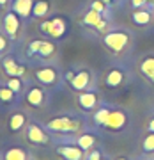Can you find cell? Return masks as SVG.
<instances>
[{
    "instance_id": "obj_5",
    "label": "cell",
    "mask_w": 154,
    "mask_h": 160,
    "mask_svg": "<svg viewBox=\"0 0 154 160\" xmlns=\"http://www.w3.org/2000/svg\"><path fill=\"white\" fill-rule=\"evenodd\" d=\"M57 52V46L53 41L48 39H34L29 43V48H27V55L29 57H39V59H50L55 55Z\"/></svg>"
},
{
    "instance_id": "obj_34",
    "label": "cell",
    "mask_w": 154,
    "mask_h": 160,
    "mask_svg": "<svg viewBox=\"0 0 154 160\" xmlns=\"http://www.w3.org/2000/svg\"><path fill=\"white\" fill-rule=\"evenodd\" d=\"M117 160H128V158H126V157H119Z\"/></svg>"
},
{
    "instance_id": "obj_11",
    "label": "cell",
    "mask_w": 154,
    "mask_h": 160,
    "mask_svg": "<svg viewBox=\"0 0 154 160\" xmlns=\"http://www.w3.org/2000/svg\"><path fill=\"white\" fill-rule=\"evenodd\" d=\"M29 114L25 110L18 109V110H12L9 114V119H7V128L11 133H20V132H25L27 125H29Z\"/></svg>"
},
{
    "instance_id": "obj_19",
    "label": "cell",
    "mask_w": 154,
    "mask_h": 160,
    "mask_svg": "<svg viewBox=\"0 0 154 160\" xmlns=\"http://www.w3.org/2000/svg\"><path fill=\"white\" fill-rule=\"evenodd\" d=\"M122 82H124V73H122L119 68L110 69L108 73H106V77H105V86L112 87V89H114V87H119Z\"/></svg>"
},
{
    "instance_id": "obj_25",
    "label": "cell",
    "mask_w": 154,
    "mask_h": 160,
    "mask_svg": "<svg viewBox=\"0 0 154 160\" xmlns=\"http://www.w3.org/2000/svg\"><path fill=\"white\" fill-rule=\"evenodd\" d=\"M151 20H152V16H151V12H149V11L138 9V11L133 12V22L137 23V25H147Z\"/></svg>"
},
{
    "instance_id": "obj_29",
    "label": "cell",
    "mask_w": 154,
    "mask_h": 160,
    "mask_svg": "<svg viewBox=\"0 0 154 160\" xmlns=\"http://www.w3.org/2000/svg\"><path fill=\"white\" fill-rule=\"evenodd\" d=\"M105 6H106V4H105L103 0H94V2L91 4V9H94V11H99V12H103V11H105Z\"/></svg>"
},
{
    "instance_id": "obj_28",
    "label": "cell",
    "mask_w": 154,
    "mask_h": 160,
    "mask_svg": "<svg viewBox=\"0 0 154 160\" xmlns=\"http://www.w3.org/2000/svg\"><path fill=\"white\" fill-rule=\"evenodd\" d=\"M101 158H103V151L97 148L87 151V155H85V160H101Z\"/></svg>"
},
{
    "instance_id": "obj_3",
    "label": "cell",
    "mask_w": 154,
    "mask_h": 160,
    "mask_svg": "<svg viewBox=\"0 0 154 160\" xmlns=\"http://www.w3.org/2000/svg\"><path fill=\"white\" fill-rule=\"evenodd\" d=\"M64 78L69 84V87L76 92L87 91L92 84V73L89 69H69L66 71Z\"/></svg>"
},
{
    "instance_id": "obj_13",
    "label": "cell",
    "mask_w": 154,
    "mask_h": 160,
    "mask_svg": "<svg viewBox=\"0 0 154 160\" xmlns=\"http://www.w3.org/2000/svg\"><path fill=\"white\" fill-rule=\"evenodd\" d=\"M103 41H105V45L108 46L112 52L119 53V52H122L126 48V45L129 43V38H128L126 32H108V34L105 36Z\"/></svg>"
},
{
    "instance_id": "obj_10",
    "label": "cell",
    "mask_w": 154,
    "mask_h": 160,
    "mask_svg": "<svg viewBox=\"0 0 154 160\" xmlns=\"http://www.w3.org/2000/svg\"><path fill=\"white\" fill-rule=\"evenodd\" d=\"M2 29L11 39H16L20 34V29H21V18L14 11H7L2 18Z\"/></svg>"
},
{
    "instance_id": "obj_26",
    "label": "cell",
    "mask_w": 154,
    "mask_h": 160,
    "mask_svg": "<svg viewBox=\"0 0 154 160\" xmlns=\"http://www.w3.org/2000/svg\"><path fill=\"white\" fill-rule=\"evenodd\" d=\"M142 149L145 151V153H154V132H149V135L145 139H143L142 142Z\"/></svg>"
},
{
    "instance_id": "obj_33",
    "label": "cell",
    "mask_w": 154,
    "mask_h": 160,
    "mask_svg": "<svg viewBox=\"0 0 154 160\" xmlns=\"http://www.w3.org/2000/svg\"><path fill=\"white\" fill-rule=\"evenodd\" d=\"M103 2H105V4H112V2H114V0H103Z\"/></svg>"
},
{
    "instance_id": "obj_9",
    "label": "cell",
    "mask_w": 154,
    "mask_h": 160,
    "mask_svg": "<svg viewBox=\"0 0 154 160\" xmlns=\"http://www.w3.org/2000/svg\"><path fill=\"white\" fill-rule=\"evenodd\" d=\"M126 126H128V114H126V110L110 107L108 118L105 121L103 128H106L110 132H120V130H124Z\"/></svg>"
},
{
    "instance_id": "obj_14",
    "label": "cell",
    "mask_w": 154,
    "mask_h": 160,
    "mask_svg": "<svg viewBox=\"0 0 154 160\" xmlns=\"http://www.w3.org/2000/svg\"><path fill=\"white\" fill-rule=\"evenodd\" d=\"M78 107H80L83 112H94L97 109V103H99V98H97V92L96 91H82L78 92Z\"/></svg>"
},
{
    "instance_id": "obj_8",
    "label": "cell",
    "mask_w": 154,
    "mask_h": 160,
    "mask_svg": "<svg viewBox=\"0 0 154 160\" xmlns=\"http://www.w3.org/2000/svg\"><path fill=\"white\" fill-rule=\"evenodd\" d=\"M39 29H41V32H44L46 36H50L53 39H60L66 34V30H68V23H66L64 18L57 16V18H53V20L43 22L39 25Z\"/></svg>"
},
{
    "instance_id": "obj_1",
    "label": "cell",
    "mask_w": 154,
    "mask_h": 160,
    "mask_svg": "<svg viewBox=\"0 0 154 160\" xmlns=\"http://www.w3.org/2000/svg\"><path fill=\"white\" fill-rule=\"evenodd\" d=\"M46 130L50 133H57V135H76V133H82V128H83V119L76 118V116H57V118H51L44 123Z\"/></svg>"
},
{
    "instance_id": "obj_6",
    "label": "cell",
    "mask_w": 154,
    "mask_h": 160,
    "mask_svg": "<svg viewBox=\"0 0 154 160\" xmlns=\"http://www.w3.org/2000/svg\"><path fill=\"white\" fill-rule=\"evenodd\" d=\"M34 78L43 87H57L60 84V73L55 66H41L34 69Z\"/></svg>"
},
{
    "instance_id": "obj_23",
    "label": "cell",
    "mask_w": 154,
    "mask_h": 160,
    "mask_svg": "<svg viewBox=\"0 0 154 160\" xmlns=\"http://www.w3.org/2000/svg\"><path fill=\"white\" fill-rule=\"evenodd\" d=\"M108 112H110L108 105H101V107H97V109L94 110V125H97V126L105 125V121H106V118H108Z\"/></svg>"
},
{
    "instance_id": "obj_27",
    "label": "cell",
    "mask_w": 154,
    "mask_h": 160,
    "mask_svg": "<svg viewBox=\"0 0 154 160\" xmlns=\"http://www.w3.org/2000/svg\"><path fill=\"white\" fill-rule=\"evenodd\" d=\"M9 41H11V38H9L6 32H0V53L7 52V48H9Z\"/></svg>"
},
{
    "instance_id": "obj_36",
    "label": "cell",
    "mask_w": 154,
    "mask_h": 160,
    "mask_svg": "<svg viewBox=\"0 0 154 160\" xmlns=\"http://www.w3.org/2000/svg\"><path fill=\"white\" fill-rule=\"evenodd\" d=\"M101 160H110V158H108V157H103V158H101Z\"/></svg>"
},
{
    "instance_id": "obj_31",
    "label": "cell",
    "mask_w": 154,
    "mask_h": 160,
    "mask_svg": "<svg viewBox=\"0 0 154 160\" xmlns=\"http://www.w3.org/2000/svg\"><path fill=\"white\" fill-rule=\"evenodd\" d=\"M147 132H154V118L151 121H149V125H147Z\"/></svg>"
},
{
    "instance_id": "obj_22",
    "label": "cell",
    "mask_w": 154,
    "mask_h": 160,
    "mask_svg": "<svg viewBox=\"0 0 154 160\" xmlns=\"http://www.w3.org/2000/svg\"><path fill=\"white\" fill-rule=\"evenodd\" d=\"M140 69L142 73L147 77L151 82H154V57H145L140 64Z\"/></svg>"
},
{
    "instance_id": "obj_35",
    "label": "cell",
    "mask_w": 154,
    "mask_h": 160,
    "mask_svg": "<svg viewBox=\"0 0 154 160\" xmlns=\"http://www.w3.org/2000/svg\"><path fill=\"white\" fill-rule=\"evenodd\" d=\"M2 153H4V151H2V148H0V160H2Z\"/></svg>"
},
{
    "instance_id": "obj_18",
    "label": "cell",
    "mask_w": 154,
    "mask_h": 160,
    "mask_svg": "<svg viewBox=\"0 0 154 160\" xmlns=\"http://www.w3.org/2000/svg\"><path fill=\"white\" fill-rule=\"evenodd\" d=\"M18 102H20V94L9 89L4 82H0V103L2 105H16Z\"/></svg>"
},
{
    "instance_id": "obj_15",
    "label": "cell",
    "mask_w": 154,
    "mask_h": 160,
    "mask_svg": "<svg viewBox=\"0 0 154 160\" xmlns=\"http://www.w3.org/2000/svg\"><path fill=\"white\" fill-rule=\"evenodd\" d=\"M35 0H11V11H14L21 20H29L34 11Z\"/></svg>"
},
{
    "instance_id": "obj_32",
    "label": "cell",
    "mask_w": 154,
    "mask_h": 160,
    "mask_svg": "<svg viewBox=\"0 0 154 160\" xmlns=\"http://www.w3.org/2000/svg\"><path fill=\"white\" fill-rule=\"evenodd\" d=\"M9 2H11V0H0V7H7Z\"/></svg>"
},
{
    "instance_id": "obj_24",
    "label": "cell",
    "mask_w": 154,
    "mask_h": 160,
    "mask_svg": "<svg viewBox=\"0 0 154 160\" xmlns=\"http://www.w3.org/2000/svg\"><path fill=\"white\" fill-rule=\"evenodd\" d=\"M101 20H103V18H101V12H99V11H94V9L87 11V14L83 16V23H85V25H89V27H94V29L97 27V23L101 22Z\"/></svg>"
},
{
    "instance_id": "obj_7",
    "label": "cell",
    "mask_w": 154,
    "mask_h": 160,
    "mask_svg": "<svg viewBox=\"0 0 154 160\" xmlns=\"http://www.w3.org/2000/svg\"><path fill=\"white\" fill-rule=\"evenodd\" d=\"M25 102L32 109H43L48 102V92L41 84H30L25 91Z\"/></svg>"
},
{
    "instance_id": "obj_16",
    "label": "cell",
    "mask_w": 154,
    "mask_h": 160,
    "mask_svg": "<svg viewBox=\"0 0 154 160\" xmlns=\"http://www.w3.org/2000/svg\"><path fill=\"white\" fill-rule=\"evenodd\" d=\"M2 160H30V153L21 146H11V148L4 149Z\"/></svg>"
},
{
    "instance_id": "obj_17",
    "label": "cell",
    "mask_w": 154,
    "mask_h": 160,
    "mask_svg": "<svg viewBox=\"0 0 154 160\" xmlns=\"http://www.w3.org/2000/svg\"><path fill=\"white\" fill-rule=\"evenodd\" d=\"M74 142L87 153V151L94 149V146H96V142H97V137L94 133H91V132H82V133H78V135L74 137Z\"/></svg>"
},
{
    "instance_id": "obj_21",
    "label": "cell",
    "mask_w": 154,
    "mask_h": 160,
    "mask_svg": "<svg viewBox=\"0 0 154 160\" xmlns=\"http://www.w3.org/2000/svg\"><path fill=\"white\" fill-rule=\"evenodd\" d=\"M48 12H50V2H48V0H35L32 16L34 18H44Z\"/></svg>"
},
{
    "instance_id": "obj_30",
    "label": "cell",
    "mask_w": 154,
    "mask_h": 160,
    "mask_svg": "<svg viewBox=\"0 0 154 160\" xmlns=\"http://www.w3.org/2000/svg\"><path fill=\"white\" fill-rule=\"evenodd\" d=\"M147 2H152V0H131L133 7H142L143 4H147Z\"/></svg>"
},
{
    "instance_id": "obj_37",
    "label": "cell",
    "mask_w": 154,
    "mask_h": 160,
    "mask_svg": "<svg viewBox=\"0 0 154 160\" xmlns=\"http://www.w3.org/2000/svg\"><path fill=\"white\" fill-rule=\"evenodd\" d=\"M140 160H152V158H140Z\"/></svg>"
},
{
    "instance_id": "obj_4",
    "label": "cell",
    "mask_w": 154,
    "mask_h": 160,
    "mask_svg": "<svg viewBox=\"0 0 154 160\" xmlns=\"http://www.w3.org/2000/svg\"><path fill=\"white\" fill-rule=\"evenodd\" d=\"M55 153L62 160H85V151L74 142V139H64L55 146Z\"/></svg>"
},
{
    "instance_id": "obj_20",
    "label": "cell",
    "mask_w": 154,
    "mask_h": 160,
    "mask_svg": "<svg viewBox=\"0 0 154 160\" xmlns=\"http://www.w3.org/2000/svg\"><path fill=\"white\" fill-rule=\"evenodd\" d=\"M4 84H6L9 89H12L16 94H20V96H21V92L27 91V86H25L23 78H20V77H7V78L4 80Z\"/></svg>"
},
{
    "instance_id": "obj_2",
    "label": "cell",
    "mask_w": 154,
    "mask_h": 160,
    "mask_svg": "<svg viewBox=\"0 0 154 160\" xmlns=\"http://www.w3.org/2000/svg\"><path fill=\"white\" fill-rule=\"evenodd\" d=\"M25 137L32 146H48L51 144V133L46 130V126L39 125L37 121H29L25 128Z\"/></svg>"
},
{
    "instance_id": "obj_12",
    "label": "cell",
    "mask_w": 154,
    "mask_h": 160,
    "mask_svg": "<svg viewBox=\"0 0 154 160\" xmlns=\"http://www.w3.org/2000/svg\"><path fill=\"white\" fill-rule=\"evenodd\" d=\"M2 69H4L6 77H20V78H23L25 73H27V68L14 55H6L2 59Z\"/></svg>"
}]
</instances>
